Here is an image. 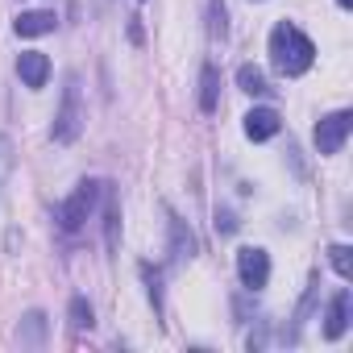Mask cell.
<instances>
[{
    "label": "cell",
    "mask_w": 353,
    "mask_h": 353,
    "mask_svg": "<svg viewBox=\"0 0 353 353\" xmlns=\"http://www.w3.org/2000/svg\"><path fill=\"white\" fill-rule=\"evenodd\" d=\"M221 108V71L212 63H204L200 71V112H216Z\"/></svg>",
    "instance_id": "cell-10"
},
{
    "label": "cell",
    "mask_w": 353,
    "mask_h": 353,
    "mask_svg": "<svg viewBox=\"0 0 353 353\" xmlns=\"http://www.w3.org/2000/svg\"><path fill=\"white\" fill-rule=\"evenodd\" d=\"M170 258L174 262H183V258H196V237L183 221H174L170 216Z\"/></svg>",
    "instance_id": "cell-11"
},
{
    "label": "cell",
    "mask_w": 353,
    "mask_h": 353,
    "mask_svg": "<svg viewBox=\"0 0 353 353\" xmlns=\"http://www.w3.org/2000/svg\"><path fill=\"white\" fill-rule=\"evenodd\" d=\"M216 233H237V221H233V212H216Z\"/></svg>",
    "instance_id": "cell-20"
},
{
    "label": "cell",
    "mask_w": 353,
    "mask_h": 353,
    "mask_svg": "<svg viewBox=\"0 0 353 353\" xmlns=\"http://www.w3.org/2000/svg\"><path fill=\"white\" fill-rule=\"evenodd\" d=\"M353 312V295L341 287V291H332V299H328V312H324V336L328 341H341L345 332H349V316Z\"/></svg>",
    "instance_id": "cell-6"
},
{
    "label": "cell",
    "mask_w": 353,
    "mask_h": 353,
    "mask_svg": "<svg viewBox=\"0 0 353 353\" xmlns=\"http://www.w3.org/2000/svg\"><path fill=\"white\" fill-rule=\"evenodd\" d=\"M279 129H283V121H279L274 108H254V112L245 117V137H250V141H270Z\"/></svg>",
    "instance_id": "cell-8"
},
{
    "label": "cell",
    "mask_w": 353,
    "mask_h": 353,
    "mask_svg": "<svg viewBox=\"0 0 353 353\" xmlns=\"http://www.w3.org/2000/svg\"><path fill=\"white\" fill-rule=\"evenodd\" d=\"M79 133H83V92H79V75H67L63 104H59V112H54V129H50V137H54L59 145H71Z\"/></svg>",
    "instance_id": "cell-2"
},
{
    "label": "cell",
    "mask_w": 353,
    "mask_h": 353,
    "mask_svg": "<svg viewBox=\"0 0 353 353\" xmlns=\"http://www.w3.org/2000/svg\"><path fill=\"white\" fill-rule=\"evenodd\" d=\"M54 26H59V17H54L50 9H34V13H21V17L13 21V30H17L21 38H42V34H54Z\"/></svg>",
    "instance_id": "cell-9"
},
{
    "label": "cell",
    "mask_w": 353,
    "mask_h": 353,
    "mask_svg": "<svg viewBox=\"0 0 353 353\" xmlns=\"http://www.w3.org/2000/svg\"><path fill=\"white\" fill-rule=\"evenodd\" d=\"M270 63H274L279 75L299 79L303 71H312V63H316V46H312V38H307L299 26L279 21V26L270 30Z\"/></svg>",
    "instance_id": "cell-1"
},
{
    "label": "cell",
    "mask_w": 353,
    "mask_h": 353,
    "mask_svg": "<svg viewBox=\"0 0 353 353\" xmlns=\"http://www.w3.org/2000/svg\"><path fill=\"white\" fill-rule=\"evenodd\" d=\"M336 5H341V9H353V0H336Z\"/></svg>",
    "instance_id": "cell-21"
},
{
    "label": "cell",
    "mask_w": 353,
    "mask_h": 353,
    "mask_svg": "<svg viewBox=\"0 0 353 353\" xmlns=\"http://www.w3.org/2000/svg\"><path fill=\"white\" fill-rule=\"evenodd\" d=\"M237 88H241V92H250V96H266V92H270L266 75H262L254 63H241V67H237Z\"/></svg>",
    "instance_id": "cell-13"
},
{
    "label": "cell",
    "mask_w": 353,
    "mask_h": 353,
    "mask_svg": "<svg viewBox=\"0 0 353 353\" xmlns=\"http://www.w3.org/2000/svg\"><path fill=\"white\" fill-rule=\"evenodd\" d=\"M9 170H13V141H9V133H0V188H5Z\"/></svg>",
    "instance_id": "cell-18"
},
{
    "label": "cell",
    "mask_w": 353,
    "mask_h": 353,
    "mask_svg": "<svg viewBox=\"0 0 353 353\" xmlns=\"http://www.w3.org/2000/svg\"><path fill=\"white\" fill-rule=\"evenodd\" d=\"M42 336H46V316H42V312H30V316L21 320V341H26V345H42Z\"/></svg>",
    "instance_id": "cell-15"
},
{
    "label": "cell",
    "mask_w": 353,
    "mask_h": 353,
    "mask_svg": "<svg viewBox=\"0 0 353 353\" xmlns=\"http://www.w3.org/2000/svg\"><path fill=\"white\" fill-rule=\"evenodd\" d=\"M17 75H21V83L26 88H46V79H50V59L42 54V50H26L21 59H17Z\"/></svg>",
    "instance_id": "cell-7"
},
{
    "label": "cell",
    "mask_w": 353,
    "mask_h": 353,
    "mask_svg": "<svg viewBox=\"0 0 353 353\" xmlns=\"http://www.w3.org/2000/svg\"><path fill=\"white\" fill-rule=\"evenodd\" d=\"M349 129H353V112H328L320 125H316V150L320 154H336L341 145H345V137H349Z\"/></svg>",
    "instance_id": "cell-5"
},
{
    "label": "cell",
    "mask_w": 353,
    "mask_h": 353,
    "mask_svg": "<svg viewBox=\"0 0 353 353\" xmlns=\"http://www.w3.org/2000/svg\"><path fill=\"white\" fill-rule=\"evenodd\" d=\"M208 34L216 42L229 38V9H225V0H208Z\"/></svg>",
    "instance_id": "cell-14"
},
{
    "label": "cell",
    "mask_w": 353,
    "mask_h": 353,
    "mask_svg": "<svg viewBox=\"0 0 353 353\" xmlns=\"http://www.w3.org/2000/svg\"><path fill=\"white\" fill-rule=\"evenodd\" d=\"M328 262H332V270H336L341 279H353V250H349V245H332V250H328Z\"/></svg>",
    "instance_id": "cell-16"
},
{
    "label": "cell",
    "mask_w": 353,
    "mask_h": 353,
    "mask_svg": "<svg viewBox=\"0 0 353 353\" xmlns=\"http://www.w3.org/2000/svg\"><path fill=\"white\" fill-rule=\"evenodd\" d=\"M141 279L150 283V299H154V307L162 312V279H158V270H150V262H141Z\"/></svg>",
    "instance_id": "cell-19"
},
{
    "label": "cell",
    "mask_w": 353,
    "mask_h": 353,
    "mask_svg": "<svg viewBox=\"0 0 353 353\" xmlns=\"http://www.w3.org/2000/svg\"><path fill=\"white\" fill-rule=\"evenodd\" d=\"M71 324H75V328H92V324H96V312H92V303H88L83 295L71 299Z\"/></svg>",
    "instance_id": "cell-17"
},
{
    "label": "cell",
    "mask_w": 353,
    "mask_h": 353,
    "mask_svg": "<svg viewBox=\"0 0 353 353\" xmlns=\"http://www.w3.org/2000/svg\"><path fill=\"white\" fill-rule=\"evenodd\" d=\"M104 237H108V250H117V237H121V204H117V196H112V188L104 183Z\"/></svg>",
    "instance_id": "cell-12"
},
{
    "label": "cell",
    "mask_w": 353,
    "mask_h": 353,
    "mask_svg": "<svg viewBox=\"0 0 353 353\" xmlns=\"http://www.w3.org/2000/svg\"><path fill=\"white\" fill-rule=\"evenodd\" d=\"M100 192H104V183H100V179H83V183H79V188L59 204V212H54L59 229H63V233H79V229H83V221L92 216V208H96Z\"/></svg>",
    "instance_id": "cell-3"
},
{
    "label": "cell",
    "mask_w": 353,
    "mask_h": 353,
    "mask_svg": "<svg viewBox=\"0 0 353 353\" xmlns=\"http://www.w3.org/2000/svg\"><path fill=\"white\" fill-rule=\"evenodd\" d=\"M237 274H241V287L245 291H262L270 283V254L258 250V245L237 250Z\"/></svg>",
    "instance_id": "cell-4"
}]
</instances>
